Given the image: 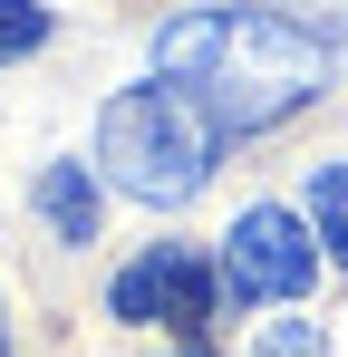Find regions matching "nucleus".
<instances>
[{"mask_svg":"<svg viewBox=\"0 0 348 357\" xmlns=\"http://www.w3.org/2000/svg\"><path fill=\"white\" fill-rule=\"evenodd\" d=\"M155 77H174L223 135H271L329 87V49L281 10H174L155 29Z\"/></svg>","mask_w":348,"mask_h":357,"instance_id":"nucleus-1","label":"nucleus"},{"mask_svg":"<svg viewBox=\"0 0 348 357\" xmlns=\"http://www.w3.org/2000/svg\"><path fill=\"white\" fill-rule=\"evenodd\" d=\"M97 165H107L116 193H136V203H194L213 165H223V126L203 116L174 77H145V87H116L107 107H97Z\"/></svg>","mask_w":348,"mask_h":357,"instance_id":"nucleus-2","label":"nucleus"},{"mask_svg":"<svg viewBox=\"0 0 348 357\" xmlns=\"http://www.w3.org/2000/svg\"><path fill=\"white\" fill-rule=\"evenodd\" d=\"M310 280H319V232H310L300 213H281V203L232 213V232H223V290L242 299V309H281V299H300Z\"/></svg>","mask_w":348,"mask_h":357,"instance_id":"nucleus-3","label":"nucleus"},{"mask_svg":"<svg viewBox=\"0 0 348 357\" xmlns=\"http://www.w3.org/2000/svg\"><path fill=\"white\" fill-rule=\"evenodd\" d=\"M213 309H223V280H213L184 241L136 251V261L107 280V319H126V328H184V338H203Z\"/></svg>","mask_w":348,"mask_h":357,"instance_id":"nucleus-4","label":"nucleus"},{"mask_svg":"<svg viewBox=\"0 0 348 357\" xmlns=\"http://www.w3.org/2000/svg\"><path fill=\"white\" fill-rule=\"evenodd\" d=\"M39 213L58 241H97V174L87 165H49L39 174Z\"/></svg>","mask_w":348,"mask_h":357,"instance_id":"nucleus-5","label":"nucleus"},{"mask_svg":"<svg viewBox=\"0 0 348 357\" xmlns=\"http://www.w3.org/2000/svg\"><path fill=\"white\" fill-rule=\"evenodd\" d=\"M310 232L329 241V261L348 271V165H319L310 174Z\"/></svg>","mask_w":348,"mask_h":357,"instance_id":"nucleus-6","label":"nucleus"},{"mask_svg":"<svg viewBox=\"0 0 348 357\" xmlns=\"http://www.w3.org/2000/svg\"><path fill=\"white\" fill-rule=\"evenodd\" d=\"M49 0H0V68L10 59H29V49H49Z\"/></svg>","mask_w":348,"mask_h":357,"instance_id":"nucleus-7","label":"nucleus"},{"mask_svg":"<svg viewBox=\"0 0 348 357\" xmlns=\"http://www.w3.org/2000/svg\"><path fill=\"white\" fill-rule=\"evenodd\" d=\"M261 357H329V338H319L310 319H271V328H261Z\"/></svg>","mask_w":348,"mask_h":357,"instance_id":"nucleus-8","label":"nucleus"},{"mask_svg":"<svg viewBox=\"0 0 348 357\" xmlns=\"http://www.w3.org/2000/svg\"><path fill=\"white\" fill-rule=\"evenodd\" d=\"M174 357H213V348H203V338H184V348H174Z\"/></svg>","mask_w":348,"mask_h":357,"instance_id":"nucleus-9","label":"nucleus"},{"mask_svg":"<svg viewBox=\"0 0 348 357\" xmlns=\"http://www.w3.org/2000/svg\"><path fill=\"white\" fill-rule=\"evenodd\" d=\"M0 357H10V328H0Z\"/></svg>","mask_w":348,"mask_h":357,"instance_id":"nucleus-10","label":"nucleus"}]
</instances>
